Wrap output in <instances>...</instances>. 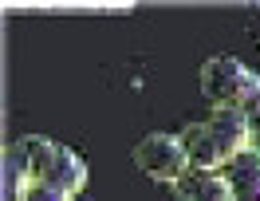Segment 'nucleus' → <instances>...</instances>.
Segmentation results:
<instances>
[{"label":"nucleus","mask_w":260,"mask_h":201,"mask_svg":"<svg viewBox=\"0 0 260 201\" xmlns=\"http://www.w3.org/2000/svg\"><path fill=\"white\" fill-rule=\"evenodd\" d=\"M134 166L142 170L146 178H154V182L178 185L181 178L189 174V154H185V146H181L178 134L154 130V134H146V138L134 146Z\"/></svg>","instance_id":"f257e3e1"},{"label":"nucleus","mask_w":260,"mask_h":201,"mask_svg":"<svg viewBox=\"0 0 260 201\" xmlns=\"http://www.w3.org/2000/svg\"><path fill=\"white\" fill-rule=\"evenodd\" d=\"M248 79L252 71L233 55H213L201 63V95L213 103V111H237Z\"/></svg>","instance_id":"f03ea898"},{"label":"nucleus","mask_w":260,"mask_h":201,"mask_svg":"<svg viewBox=\"0 0 260 201\" xmlns=\"http://www.w3.org/2000/svg\"><path fill=\"white\" fill-rule=\"evenodd\" d=\"M55 146H59V142H51V138H44V134H24V138H16V142L8 146L4 166H12L24 182H40V178L48 174V166H51Z\"/></svg>","instance_id":"7ed1b4c3"},{"label":"nucleus","mask_w":260,"mask_h":201,"mask_svg":"<svg viewBox=\"0 0 260 201\" xmlns=\"http://www.w3.org/2000/svg\"><path fill=\"white\" fill-rule=\"evenodd\" d=\"M178 201H233V185H229L225 170H197L189 166V174L174 185Z\"/></svg>","instance_id":"20e7f679"},{"label":"nucleus","mask_w":260,"mask_h":201,"mask_svg":"<svg viewBox=\"0 0 260 201\" xmlns=\"http://www.w3.org/2000/svg\"><path fill=\"white\" fill-rule=\"evenodd\" d=\"M209 130H213V138H217L221 154H225V166L237 158V154H244L252 146V138H248V118H244L241 111H213Z\"/></svg>","instance_id":"39448f33"},{"label":"nucleus","mask_w":260,"mask_h":201,"mask_svg":"<svg viewBox=\"0 0 260 201\" xmlns=\"http://www.w3.org/2000/svg\"><path fill=\"white\" fill-rule=\"evenodd\" d=\"M178 138H181V146H185V154H189V166H197V170H225V154H221V146H217L209 122H189Z\"/></svg>","instance_id":"423d86ee"},{"label":"nucleus","mask_w":260,"mask_h":201,"mask_svg":"<svg viewBox=\"0 0 260 201\" xmlns=\"http://www.w3.org/2000/svg\"><path fill=\"white\" fill-rule=\"evenodd\" d=\"M225 178L233 185V201H260V154L248 146L225 166Z\"/></svg>","instance_id":"0eeeda50"},{"label":"nucleus","mask_w":260,"mask_h":201,"mask_svg":"<svg viewBox=\"0 0 260 201\" xmlns=\"http://www.w3.org/2000/svg\"><path fill=\"white\" fill-rule=\"evenodd\" d=\"M44 182L59 185V189H67V193L75 197L83 185H87V166H83V158H79L75 150L55 146V154H51V166H48V174H44Z\"/></svg>","instance_id":"6e6552de"},{"label":"nucleus","mask_w":260,"mask_h":201,"mask_svg":"<svg viewBox=\"0 0 260 201\" xmlns=\"http://www.w3.org/2000/svg\"><path fill=\"white\" fill-rule=\"evenodd\" d=\"M20 201H71V193L67 189H59V185H51V182H28L24 185V193H20Z\"/></svg>","instance_id":"1a4fd4ad"},{"label":"nucleus","mask_w":260,"mask_h":201,"mask_svg":"<svg viewBox=\"0 0 260 201\" xmlns=\"http://www.w3.org/2000/svg\"><path fill=\"white\" fill-rule=\"evenodd\" d=\"M248 138H252V150L260 154V111L252 118H248Z\"/></svg>","instance_id":"9d476101"}]
</instances>
